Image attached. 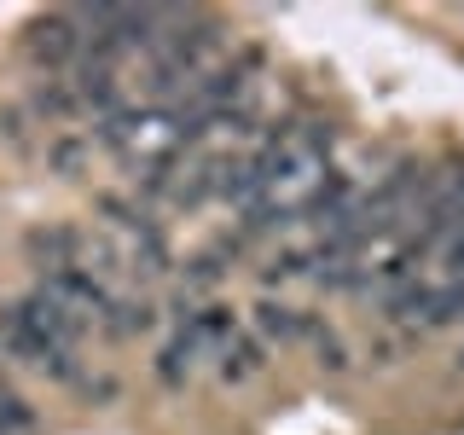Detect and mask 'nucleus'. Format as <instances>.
<instances>
[{"instance_id": "f257e3e1", "label": "nucleus", "mask_w": 464, "mask_h": 435, "mask_svg": "<svg viewBox=\"0 0 464 435\" xmlns=\"http://www.w3.org/2000/svg\"><path fill=\"white\" fill-rule=\"evenodd\" d=\"M29 58L47 70H76L82 58V35H76V18L70 12H47V18L29 24Z\"/></svg>"}, {"instance_id": "f03ea898", "label": "nucleus", "mask_w": 464, "mask_h": 435, "mask_svg": "<svg viewBox=\"0 0 464 435\" xmlns=\"http://www.w3.org/2000/svg\"><path fill=\"white\" fill-rule=\"evenodd\" d=\"M215 360H221V366H215V372H221V383H250V377L267 366V348H261L250 331H232V337L215 348Z\"/></svg>"}, {"instance_id": "7ed1b4c3", "label": "nucleus", "mask_w": 464, "mask_h": 435, "mask_svg": "<svg viewBox=\"0 0 464 435\" xmlns=\"http://www.w3.org/2000/svg\"><path fill=\"white\" fill-rule=\"evenodd\" d=\"M256 331L267 343H302L314 331V319L302 308H285V302H261V308H256Z\"/></svg>"}, {"instance_id": "20e7f679", "label": "nucleus", "mask_w": 464, "mask_h": 435, "mask_svg": "<svg viewBox=\"0 0 464 435\" xmlns=\"http://www.w3.org/2000/svg\"><path fill=\"white\" fill-rule=\"evenodd\" d=\"M186 337H192L198 348H221L232 331H238V319H232V308H221V302H203V308H192L186 314Z\"/></svg>"}, {"instance_id": "39448f33", "label": "nucleus", "mask_w": 464, "mask_h": 435, "mask_svg": "<svg viewBox=\"0 0 464 435\" xmlns=\"http://www.w3.org/2000/svg\"><path fill=\"white\" fill-rule=\"evenodd\" d=\"M198 354H203V348H198L192 337H186V331H174V337L163 343V354H157V377H163L169 389H186V377H192Z\"/></svg>"}, {"instance_id": "423d86ee", "label": "nucleus", "mask_w": 464, "mask_h": 435, "mask_svg": "<svg viewBox=\"0 0 464 435\" xmlns=\"http://www.w3.org/2000/svg\"><path fill=\"white\" fill-rule=\"evenodd\" d=\"M0 435H35V412L24 406V395H12L0 383Z\"/></svg>"}, {"instance_id": "0eeeda50", "label": "nucleus", "mask_w": 464, "mask_h": 435, "mask_svg": "<svg viewBox=\"0 0 464 435\" xmlns=\"http://www.w3.org/2000/svg\"><path fill=\"white\" fill-rule=\"evenodd\" d=\"M308 273H314V250H285V256L267 261L261 279H267V285H290V279H308Z\"/></svg>"}, {"instance_id": "6e6552de", "label": "nucleus", "mask_w": 464, "mask_h": 435, "mask_svg": "<svg viewBox=\"0 0 464 435\" xmlns=\"http://www.w3.org/2000/svg\"><path fill=\"white\" fill-rule=\"evenodd\" d=\"M308 337H314L319 372H348V348L337 343V331H331V325H319V319H314V331H308Z\"/></svg>"}, {"instance_id": "1a4fd4ad", "label": "nucleus", "mask_w": 464, "mask_h": 435, "mask_svg": "<svg viewBox=\"0 0 464 435\" xmlns=\"http://www.w3.org/2000/svg\"><path fill=\"white\" fill-rule=\"evenodd\" d=\"M87 151H93V134H87V140H82V134H58V140L47 145L53 169H64V174H70V169H82V157H87Z\"/></svg>"}, {"instance_id": "9d476101", "label": "nucleus", "mask_w": 464, "mask_h": 435, "mask_svg": "<svg viewBox=\"0 0 464 435\" xmlns=\"http://www.w3.org/2000/svg\"><path fill=\"white\" fill-rule=\"evenodd\" d=\"M0 140H6V145H24V116H18V111L0 116Z\"/></svg>"}]
</instances>
